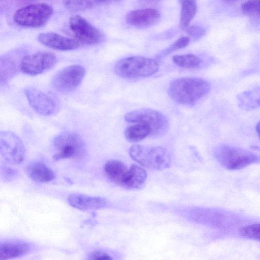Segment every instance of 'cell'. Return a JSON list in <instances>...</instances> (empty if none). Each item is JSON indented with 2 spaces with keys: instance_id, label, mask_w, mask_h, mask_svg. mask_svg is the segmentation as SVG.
Here are the masks:
<instances>
[{
  "instance_id": "cell-2",
  "label": "cell",
  "mask_w": 260,
  "mask_h": 260,
  "mask_svg": "<svg viewBox=\"0 0 260 260\" xmlns=\"http://www.w3.org/2000/svg\"><path fill=\"white\" fill-rule=\"evenodd\" d=\"M159 67L157 59L134 56L118 61L115 65L114 71L122 78L134 79L152 76L158 72Z\"/></svg>"
},
{
  "instance_id": "cell-22",
  "label": "cell",
  "mask_w": 260,
  "mask_h": 260,
  "mask_svg": "<svg viewBox=\"0 0 260 260\" xmlns=\"http://www.w3.org/2000/svg\"><path fill=\"white\" fill-rule=\"evenodd\" d=\"M136 123L128 126L124 131L125 137L128 141L137 142L151 136V130L148 125L142 123Z\"/></svg>"
},
{
  "instance_id": "cell-28",
  "label": "cell",
  "mask_w": 260,
  "mask_h": 260,
  "mask_svg": "<svg viewBox=\"0 0 260 260\" xmlns=\"http://www.w3.org/2000/svg\"><path fill=\"white\" fill-rule=\"evenodd\" d=\"M189 42L190 38L189 37L184 36L180 37L168 48L160 53L157 57V58H162L174 51L186 47Z\"/></svg>"
},
{
  "instance_id": "cell-15",
  "label": "cell",
  "mask_w": 260,
  "mask_h": 260,
  "mask_svg": "<svg viewBox=\"0 0 260 260\" xmlns=\"http://www.w3.org/2000/svg\"><path fill=\"white\" fill-rule=\"evenodd\" d=\"M67 201L72 207L80 210L102 209L106 207L108 204L107 201L103 198L78 193L69 195Z\"/></svg>"
},
{
  "instance_id": "cell-30",
  "label": "cell",
  "mask_w": 260,
  "mask_h": 260,
  "mask_svg": "<svg viewBox=\"0 0 260 260\" xmlns=\"http://www.w3.org/2000/svg\"><path fill=\"white\" fill-rule=\"evenodd\" d=\"M186 31L188 35L196 39L201 37L205 33L203 28L196 25L188 27Z\"/></svg>"
},
{
  "instance_id": "cell-27",
  "label": "cell",
  "mask_w": 260,
  "mask_h": 260,
  "mask_svg": "<svg viewBox=\"0 0 260 260\" xmlns=\"http://www.w3.org/2000/svg\"><path fill=\"white\" fill-rule=\"evenodd\" d=\"M64 6L73 11H83L92 7L91 0H63Z\"/></svg>"
},
{
  "instance_id": "cell-21",
  "label": "cell",
  "mask_w": 260,
  "mask_h": 260,
  "mask_svg": "<svg viewBox=\"0 0 260 260\" xmlns=\"http://www.w3.org/2000/svg\"><path fill=\"white\" fill-rule=\"evenodd\" d=\"M239 107L244 110H251L260 107V87L244 91L237 96Z\"/></svg>"
},
{
  "instance_id": "cell-32",
  "label": "cell",
  "mask_w": 260,
  "mask_h": 260,
  "mask_svg": "<svg viewBox=\"0 0 260 260\" xmlns=\"http://www.w3.org/2000/svg\"><path fill=\"white\" fill-rule=\"evenodd\" d=\"M255 130L259 138L260 139V121L257 123L255 126Z\"/></svg>"
},
{
  "instance_id": "cell-34",
  "label": "cell",
  "mask_w": 260,
  "mask_h": 260,
  "mask_svg": "<svg viewBox=\"0 0 260 260\" xmlns=\"http://www.w3.org/2000/svg\"><path fill=\"white\" fill-rule=\"evenodd\" d=\"M223 1L227 2H232L235 1L236 0H223Z\"/></svg>"
},
{
  "instance_id": "cell-17",
  "label": "cell",
  "mask_w": 260,
  "mask_h": 260,
  "mask_svg": "<svg viewBox=\"0 0 260 260\" xmlns=\"http://www.w3.org/2000/svg\"><path fill=\"white\" fill-rule=\"evenodd\" d=\"M192 217L197 222L215 226L225 224L230 215L225 212L212 209H196L193 211Z\"/></svg>"
},
{
  "instance_id": "cell-26",
  "label": "cell",
  "mask_w": 260,
  "mask_h": 260,
  "mask_svg": "<svg viewBox=\"0 0 260 260\" xmlns=\"http://www.w3.org/2000/svg\"><path fill=\"white\" fill-rule=\"evenodd\" d=\"M239 234L245 239L260 241V223L242 227L239 231Z\"/></svg>"
},
{
  "instance_id": "cell-10",
  "label": "cell",
  "mask_w": 260,
  "mask_h": 260,
  "mask_svg": "<svg viewBox=\"0 0 260 260\" xmlns=\"http://www.w3.org/2000/svg\"><path fill=\"white\" fill-rule=\"evenodd\" d=\"M69 23L71 30L81 43L91 45L103 41V36L101 31L83 17L73 16Z\"/></svg>"
},
{
  "instance_id": "cell-3",
  "label": "cell",
  "mask_w": 260,
  "mask_h": 260,
  "mask_svg": "<svg viewBox=\"0 0 260 260\" xmlns=\"http://www.w3.org/2000/svg\"><path fill=\"white\" fill-rule=\"evenodd\" d=\"M128 153L132 159L148 169L161 170L171 165L170 155L162 147L136 144L131 147Z\"/></svg>"
},
{
  "instance_id": "cell-6",
  "label": "cell",
  "mask_w": 260,
  "mask_h": 260,
  "mask_svg": "<svg viewBox=\"0 0 260 260\" xmlns=\"http://www.w3.org/2000/svg\"><path fill=\"white\" fill-rule=\"evenodd\" d=\"M52 14V8L49 5L44 3H36L16 11L13 16V20L20 26L38 28L44 25Z\"/></svg>"
},
{
  "instance_id": "cell-1",
  "label": "cell",
  "mask_w": 260,
  "mask_h": 260,
  "mask_svg": "<svg viewBox=\"0 0 260 260\" xmlns=\"http://www.w3.org/2000/svg\"><path fill=\"white\" fill-rule=\"evenodd\" d=\"M210 88L209 83L203 79L183 77L172 81L169 85L168 92L170 97L176 103L191 105L206 95Z\"/></svg>"
},
{
  "instance_id": "cell-12",
  "label": "cell",
  "mask_w": 260,
  "mask_h": 260,
  "mask_svg": "<svg viewBox=\"0 0 260 260\" xmlns=\"http://www.w3.org/2000/svg\"><path fill=\"white\" fill-rule=\"evenodd\" d=\"M24 93L30 106L39 114L48 116L56 111L57 106L55 101L42 91L28 87L25 89Z\"/></svg>"
},
{
  "instance_id": "cell-29",
  "label": "cell",
  "mask_w": 260,
  "mask_h": 260,
  "mask_svg": "<svg viewBox=\"0 0 260 260\" xmlns=\"http://www.w3.org/2000/svg\"><path fill=\"white\" fill-rule=\"evenodd\" d=\"M88 259L110 260L113 259V257L106 252L98 250L90 252L88 256Z\"/></svg>"
},
{
  "instance_id": "cell-33",
  "label": "cell",
  "mask_w": 260,
  "mask_h": 260,
  "mask_svg": "<svg viewBox=\"0 0 260 260\" xmlns=\"http://www.w3.org/2000/svg\"><path fill=\"white\" fill-rule=\"evenodd\" d=\"M93 1H94L96 3H104L110 2L112 0H93Z\"/></svg>"
},
{
  "instance_id": "cell-20",
  "label": "cell",
  "mask_w": 260,
  "mask_h": 260,
  "mask_svg": "<svg viewBox=\"0 0 260 260\" xmlns=\"http://www.w3.org/2000/svg\"><path fill=\"white\" fill-rule=\"evenodd\" d=\"M128 168L129 167L122 161L112 159L105 163L104 170L108 179L113 183L121 186Z\"/></svg>"
},
{
  "instance_id": "cell-23",
  "label": "cell",
  "mask_w": 260,
  "mask_h": 260,
  "mask_svg": "<svg viewBox=\"0 0 260 260\" xmlns=\"http://www.w3.org/2000/svg\"><path fill=\"white\" fill-rule=\"evenodd\" d=\"M181 11L180 25L182 28H186L195 16L197 4L196 0H180Z\"/></svg>"
},
{
  "instance_id": "cell-13",
  "label": "cell",
  "mask_w": 260,
  "mask_h": 260,
  "mask_svg": "<svg viewBox=\"0 0 260 260\" xmlns=\"http://www.w3.org/2000/svg\"><path fill=\"white\" fill-rule=\"evenodd\" d=\"M159 12L153 8L138 9L128 12L126 16L127 24L137 28L149 27L159 20Z\"/></svg>"
},
{
  "instance_id": "cell-11",
  "label": "cell",
  "mask_w": 260,
  "mask_h": 260,
  "mask_svg": "<svg viewBox=\"0 0 260 260\" xmlns=\"http://www.w3.org/2000/svg\"><path fill=\"white\" fill-rule=\"evenodd\" d=\"M1 153L10 164H19L25 155V148L21 140L15 134L8 131L0 134Z\"/></svg>"
},
{
  "instance_id": "cell-8",
  "label": "cell",
  "mask_w": 260,
  "mask_h": 260,
  "mask_svg": "<svg viewBox=\"0 0 260 260\" xmlns=\"http://www.w3.org/2000/svg\"><path fill=\"white\" fill-rule=\"evenodd\" d=\"M85 75L84 68L80 65H72L58 72L53 77L51 85L56 91L67 93L77 88Z\"/></svg>"
},
{
  "instance_id": "cell-7",
  "label": "cell",
  "mask_w": 260,
  "mask_h": 260,
  "mask_svg": "<svg viewBox=\"0 0 260 260\" xmlns=\"http://www.w3.org/2000/svg\"><path fill=\"white\" fill-rule=\"evenodd\" d=\"M124 119L130 123H142L148 125L151 130V136L158 137L168 130L169 124L167 118L160 112L151 109H140L127 113Z\"/></svg>"
},
{
  "instance_id": "cell-4",
  "label": "cell",
  "mask_w": 260,
  "mask_h": 260,
  "mask_svg": "<svg viewBox=\"0 0 260 260\" xmlns=\"http://www.w3.org/2000/svg\"><path fill=\"white\" fill-rule=\"evenodd\" d=\"M214 154L219 163L229 170H240L260 162V155L241 148L227 145L218 146Z\"/></svg>"
},
{
  "instance_id": "cell-16",
  "label": "cell",
  "mask_w": 260,
  "mask_h": 260,
  "mask_svg": "<svg viewBox=\"0 0 260 260\" xmlns=\"http://www.w3.org/2000/svg\"><path fill=\"white\" fill-rule=\"evenodd\" d=\"M32 245L21 240H8L0 244V259L17 258L27 254L31 251Z\"/></svg>"
},
{
  "instance_id": "cell-18",
  "label": "cell",
  "mask_w": 260,
  "mask_h": 260,
  "mask_svg": "<svg viewBox=\"0 0 260 260\" xmlns=\"http://www.w3.org/2000/svg\"><path fill=\"white\" fill-rule=\"evenodd\" d=\"M147 176L144 168L138 165H132L129 167L121 186L127 189H140L144 186Z\"/></svg>"
},
{
  "instance_id": "cell-19",
  "label": "cell",
  "mask_w": 260,
  "mask_h": 260,
  "mask_svg": "<svg viewBox=\"0 0 260 260\" xmlns=\"http://www.w3.org/2000/svg\"><path fill=\"white\" fill-rule=\"evenodd\" d=\"M26 172L31 179L38 182H50L55 177L53 170L41 161H35L30 164L27 167Z\"/></svg>"
},
{
  "instance_id": "cell-31",
  "label": "cell",
  "mask_w": 260,
  "mask_h": 260,
  "mask_svg": "<svg viewBox=\"0 0 260 260\" xmlns=\"http://www.w3.org/2000/svg\"><path fill=\"white\" fill-rule=\"evenodd\" d=\"M159 0H140L141 3L144 5L154 4Z\"/></svg>"
},
{
  "instance_id": "cell-14",
  "label": "cell",
  "mask_w": 260,
  "mask_h": 260,
  "mask_svg": "<svg viewBox=\"0 0 260 260\" xmlns=\"http://www.w3.org/2000/svg\"><path fill=\"white\" fill-rule=\"evenodd\" d=\"M38 40L44 46L61 51L72 50L79 46L78 41L54 32L40 34L38 37Z\"/></svg>"
},
{
  "instance_id": "cell-9",
  "label": "cell",
  "mask_w": 260,
  "mask_h": 260,
  "mask_svg": "<svg viewBox=\"0 0 260 260\" xmlns=\"http://www.w3.org/2000/svg\"><path fill=\"white\" fill-rule=\"evenodd\" d=\"M56 62L57 58L54 53L39 52L24 56L21 60L20 70L27 75H37L50 69Z\"/></svg>"
},
{
  "instance_id": "cell-25",
  "label": "cell",
  "mask_w": 260,
  "mask_h": 260,
  "mask_svg": "<svg viewBox=\"0 0 260 260\" xmlns=\"http://www.w3.org/2000/svg\"><path fill=\"white\" fill-rule=\"evenodd\" d=\"M241 9L246 16L260 21V0H247L242 5Z\"/></svg>"
},
{
  "instance_id": "cell-24",
  "label": "cell",
  "mask_w": 260,
  "mask_h": 260,
  "mask_svg": "<svg viewBox=\"0 0 260 260\" xmlns=\"http://www.w3.org/2000/svg\"><path fill=\"white\" fill-rule=\"evenodd\" d=\"M172 59L177 66L185 69L197 68L202 62L200 58L193 54L174 55Z\"/></svg>"
},
{
  "instance_id": "cell-5",
  "label": "cell",
  "mask_w": 260,
  "mask_h": 260,
  "mask_svg": "<svg viewBox=\"0 0 260 260\" xmlns=\"http://www.w3.org/2000/svg\"><path fill=\"white\" fill-rule=\"evenodd\" d=\"M54 153L53 158L58 161L64 159H79L85 154V143L77 133L66 132L60 133L53 141Z\"/></svg>"
}]
</instances>
